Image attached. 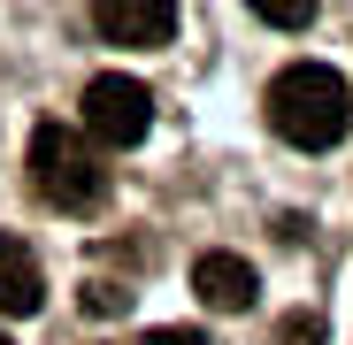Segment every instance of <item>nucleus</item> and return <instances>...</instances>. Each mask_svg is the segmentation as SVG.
Instances as JSON below:
<instances>
[{
  "label": "nucleus",
  "mask_w": 353,
  "mask_h": 345,
  "mask_svg": "<svg viewBox=\"0 0 353 345\" xmlns=\"http://www.w3.org/2000/svg\"><path fill=\"white\" fill-rule=\"evenodd\" d=\"M92 23L108 46H169L176 0H92Z\"/></svg>",
  "instance_id": "obj_4"
},
{
  "label": "nucleus",
  "mask_w": 353,
  "mask_h": 345,
  "mask_svg": "<svg viewBox=\"0 0 353 345\" xmlns=\"http://www.w3.org/2000/svg\"><path fill=\"white\" fill-rule=\"evenodd\" d=\"M131 292H115V284H85V315H123Z\"/></svg>",
  "instance_id": "obj_8"
},
{
  "label": "nucleus",
  "mask_w": 353,
  "mask_h": 345,
  "mask_svg": "<svg viewBox=\"0 0 353 345\" xmlns=\"http://www.w3.org/2000/svg\"><path fill=\"white\" fill-rule=\"evenodd\" d=\"M246 8H254L269 31H307V23H315V0H246Z\"/></svg>",
  "instance_id": "obj_7"
},
{
  "label": "nucleus",
  "mask_w": 353,
  "mask_h": 345,
  "mask_svg": "<svg viewBox=\"0 0 353 345\" xmlns=\"http://www.w3.org/2000/svg\"><path fill=\"white\" fill-rule=\"evenodd\" d=\"M0 345H16V337H8V330H0Z\"/></svg>",
  "instance_id": "obj_11"
},
{
  "label": "nucleus",
  "mask_w": 353,
  "mask_h": 345,
  "mask_svg": "<svg viewBox=\"0 0 353 345\" xmlns=\"http://www.w3.org/2000/svg\"><path fill=\"white\" fill-rule=\"evenodd\" d=\"M284 345H323V315H292L284 322Z\"/></svg>",
  "instance_id": "obj_10"
},
{
  "label": "nucleus",
  "mask_w": 353,
  "mask_h": 345,
  "mask_svg": "<svg viewBox=\"0 0 353 345\" xmlns=\"http://www.w3.org/2000/svg\"><path fill=\"white\" fill-rule=\"evenodd\" d=\"M154 131V85L146 77H123V70H100L85 85V138L108 146V154H123Z\"/></svg>",
  "instance_id": "obj_3"
},
{
  "label": "nucleus",
  "mask_w": 353,
  "mask_h": 345,
  "mask_svg": "<svg viewBox=\"0 0 353 345\" xmlns=\"http://www.w3.org/2000/svg\"><path fill=\"white\" fill-rule=\"evenodd\" d=\"M139 345H208V330H192V322H161V330H146Z\"/></svg>",
  "instance_id": "obj_9"
},
{
  "label": "nucleus",
  "mask_w": 353,
  "mask_h": 345,
  "mask_svg": "<svg viewBox=\"0 0 353 345\" xmlns=\"http://www.w3.org/2000/svg\"><path fill=\"white\" fill-rule=\"evenodd\" d=\"M31 192L62 215H92L108 200V169H100V146L70 123H39L31 131Z\"/></svg>",
  "instance_id": "obj_2"
},
{
  "label": "nucleus",
  "mask_w": 353,
  "mask_h": 345,
  "mask_svg": "<svg viewBox=\"0 0 353 345\" xmlns=\"http://www.w3.org/2000/svg\"><path fill=\"white\" fill-rule=\"evenodd\" d=\"M261 107H269V131H276L284 146H300V154H323V146H338V138L353 131V85H345L330 62H292V70H276L269 92H261Z\"/></svg>",
  "instance_id": "obj_1"
},
{
  "label": "nucleus",
  "mask_w": 353,
  "mask_h": 345,
  "mask_svg": "<svg viewBox=\"0 0 353 345\" xmlns=\"http://www.w3.org/2000/svg\"><path fill=\"white\" fill-rule=\"evenodd\" d=\"M46 307V276L16 230H0V315H39Z\"/></svg>",
  "instance_id": "obj_6"
},
{
  "label": "nucleus",
  "mask_w": 353,
  "mask_h": 345,
  "mask_svg": "<svg viewBox=\"0 0 353 345\" xmlns=\"http://www.w3.org/2000/svg\"><path fill=\"white\" fill-rule=\"evenodd\" d=\"M192 292H200L208 307H223V315H230V307H254L261 276H254V261H246V253H223V246H215V253H200V261H192Z\"/></svg>",
  "instance_id": "obj_5"
}]
</instances>
